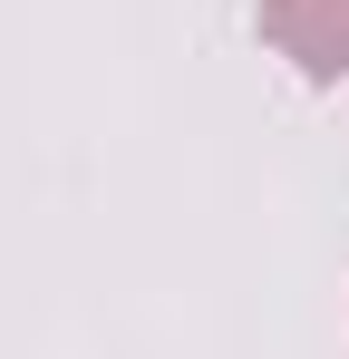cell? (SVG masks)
<instances>
[{"label": "cell", "mask_w": 349, "mask_h": 359, "mask_svg": "<svg viewBox=\"0 0 349 359\" xmlns=\"http://www.w3.org/2000/svg\"><path fill=\"white\" fill-rule=\"evenodd\" d=\"M262 39L310 88H330V78H349V0H262Z\"/></svg>", "instance_id": "obj_1"}]
</instances>
